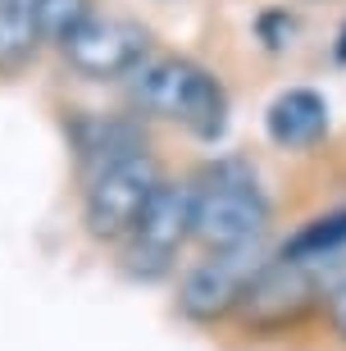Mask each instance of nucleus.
Returning a JSON list of instances; mask_svg holds the SVG:
<instances>
[{"label": "nucleus", "instance_id": "f257e3e1", "mask_svg": "<svg viewBox=\"0 0 346 351\" xmlns=\"http://www.w3.org/2000/svg\"><path fill=\"white\" fill-rule=\"evenodd\" d=\"M128 87L137 110L155 119H173L201 142H219L228 128V96H223L214 73L192 64V60L146 55L128 73Z\"/></svg>", "mask_w": 346, "mask_h": 351}, {"label": "nucleus", "instance_id": "f03ea898", "mask_svg": "<svg viewBox=\"0 0 346 351\" xmlns=\"http://www.w3.org/2000/svg\"><path fill=\"white\" fill-rule=\"evenodd\" d=\"M269 228V201L246 173V165H219L192 187V237L206 251L256 247Z\"/></svg>", "mask_w": 346, "mask_h": 351}, {"label": "nucleus", "instance_id": "7ed1b4c3", "mask_svg": "<svg viewBox=\"0 0 346 351\" xmlns=\"http://www.w3.org/2000/svg\"><path fill=\"white\" fill-rule=\"evenodd\" d=\"M192 237V182H155L146 210L137 215L128 233V251L123 265L137 278H164L173 269V256L182 251V242Z\"/></svg>", "mask_w": 346, "mask_h": 351}, {"label": "nucleus", "instance_id": "20e7f679", "mask_svg": "<svg viewBox=\"0 0 346 351\" xmlns=\"http://www.w3.org/2000/svg\"><path fill=\"white\" fill-rule=\"evenodd\" d=\"M155 182H160V169L146 151L87 178V233L101 242H123L151 201Z\"/></svg>", "mask_w": 346, "mask_h": 351}, {"label": "nucleus", "instance_id": "39448f33", "mask_svg": "<svg viewBox=\"0 0 346 351\" xmlns=\"http://www.w3.org/2000/svg\"><path fill=\"white\" fill-rule=\"evenodd\" d=\"M60 51L82 78H128L151 55V32L123 14H91Z\"/></svg>", "mask_w": 346, "mask_h": 351}, {"label": "nucleus", "instance_id": "423d86ee", "mask_svg": "<svg viewBox=\"0 0 346 351\" xmlns=\"http://www.w3.org/2000/svg\"><path fill=\"white\" fill-rule=\"evenodd\" d=\"M260 251L242 247V251H210L201 265L187 269L178 287V311L196 324H214L223 315H232L242 306V292L251 283V274L260 269Z\"/></svg>", "mask_w": 346, "mask_h": 351}, {"label": "nucleus", "instance_id": "0eeeda50", "mask_svg": "<svg viewBox=\"0 0 346 351\" xmlns=\"http://www.w3.org/2000/svg\"><path fill=\"white\" fill-rule=\"evenodd\" d=\"M310 301H314V278L306 274V265H292L278 256V261H264L251 274L237 311L256 328H282L292 319H301L310 311Z\"/></svg>", "mask_w": 346, "mask_h": 351}, {"label": "nucleus", "instance_id": "6e6552de", "mask_svg": "<svg viewBox=\"0 0 346 351\" xmlns=\"http://www.w3.org/2000/svg\"><path fill=\"white\" fill-rule=\"evenodd\" d=\"M264 132L273 146L287 151H310L314 142H323L328 132V101L310 87H292L273 96V105L264 110Z\"/></svg>", "mask_w": 346, "mask_h": 351}, {"label": "nucleus", "instance_id": "1a4fd4ad", "mask_svg": "<svg viewBox=\"0 0 346 351\" xmlns=\"http://www.w3.org/2000/svg\"><path fill=\"white\" fill-rule=\"evenodd\" d=\"M73 142H77V160H82L87 178H96L101 169H110L119 160H132V156L146 151V137H141V128L132 119H101V114L77 119Z\"/></svg>", "mask_w": 346, "mask_h": 351}, {"label": "nucleus", "instance_id": "9d476101", "mask_svg": "<svg viewBox=\"0 0 346 351\" xmlns=\"http://www.w3.org/2000/svg\"><path fill=\"white\" fill-rule=\"evenodd\" d=\"M41 46L37 0H0V69H23Z\"/></svg>", "mask_w": 346, "mask_h": 351}, {"label": "nucleus", "instance_id": "9b49d317", "mask_svg": "<svg viewBox=\"0 0 346 351\" xmlns=\"http://www.w3.org/2000/svg\"><path fill=\"white\" fill-rule=\"evenodd\" d=\"M337 251H346V206L328 210V215H314L310 223H301V228L282 242V261L314 265V261L337 256Z\"/></svg>", "mask_w": 346, "mask_h": 351}, {"label": "nucleus", "instance_id": "f8f14e48", "mask_svg": "<svg viewBox=\"0 0 346 351\" xmlns=\"http://www.w3.org/2000/svg\"><path fill=\"white\" fill-rule=\"evenodd\" d=\"M96 5L91 0H37V27H41V41H55V46H64L73 37L77 27L87 23Z\"/></svg>", "mask_w": 346, "mask_h": 351}, {"label": "nucleus", "instance_id": "ddd939ff", "mask_svg": "<svg viewBox=\"0 0 346 351\" xmlns=\"http://www.w3.org/2000/svg\"><path fill=\"white\" fill-rule=\"evenodd\" d=\"M328 315H333V328L346 338V283L333 287V297H328Z\"/></svg>", "mask_w": 346, "mask_h": 351}, {"label": "nucleus", "instance_id": "4468645a", "mask_svg": "<svg viewBox=\"0 0 346 351\" xmlns=\"http://www.w3.org/2000/svg\"><path fill=\"white\" fill-rule=\"evenodd\" d=\"M337 60L346 64V27H342V46H337Z\"/></svg>", "mask_w": 346, "mask_h": 351}]
</instances>
